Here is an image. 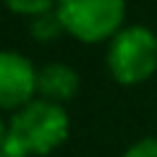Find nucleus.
Returning a JSON list of instances; mask_svg holds the SVG:
<instances>
[{"label": "nucleus", "mask_w": 157, "mask_h": 157, "mask_svg": "<svg viewBox=\"0 0 157 157\" xmlns=\"http://www.w3.org/2000/svg\"><path fill=\"white\" fill-rule=\"evenodd\" d=\"M71 136V115L66 105L34 97L8 118V147L29 157H47L60 149Z\"/></svg>", "instance_id": "f257e3e1"}, {"label": "nucleus", "mask_w": 157, "mask_h": 157, "mask_svg": "<svg viewBox=\"0 0 157 157\" xmlns=\"http://www.w3.org/2000/svg\"><path fill=\"white\" fill-rule=\"evenodd\" d=\"M55 16L63 34L81 45H107L126 26V0H58Z\"/></svg>", "instance_id": "f03ea898"}, {"label": "nucleus", "mask_w": 157, "mask_h": 157, "mask_svg": "<svg viewBox=\"0 0 157 157\" xmlns=\"http://www.w3.org/2000/svg\"><path fill=\"white\" fill-rule=\"evenodd\" d=\"M105 66L121 86H141L157 73V34L141 24H126L107 42Z\"/></svg>", "instance_id": "7ed1b4c3"}, {"label": "nucleus", "mask_w": 157, "mask_h": 157, "mask_svg": "<svg viewBox=\"0 0 157 157\" xmlns=\"http://www.w3.org/2000/svg\"><path fill=\"white\" fill-rule=\"evenodd\" d=\"M34 60L18 50H0V113H16L37 97Z\"/></svg>", "instance_id": "20e7f679"}, {"label": "nucleus", "mask_w": 157, "mask_h": 157, "mask_svg": "<svg viewBox=\"0 0 157 157\" xmlns=\"http://www.w3.org/2000/svg\"><path fill=\"white\" fill-rule=\"evenodd\" d=\"M81 89V76L68 63H45L37 71V97L55 105H68Z\"/></svg>", "instance_id": "39448f33"}, {"label": "nucleus", "mask_w": 157, "mask_h": 157, "mask_svg": "<svg viewBox=\"0 0 157 157\" xmlns=\"http://www.w3.org/2000/svg\"><path fill=\"white\" fill-rule=\"evenodd\" d=\"M29 34H32L37 42H42V45H47V42H55V39L63 34V26H60V21H58L55 11L42 13V16L32 18V21H29Z\"/></svg>", "instance_id": "423d86ee"}, {"label": "nucleus", "mask_w": 157, "mask_h": 157, "mask_svg": "<svg viewBox=\"0 0 157 157\" xmlns=\"http://www.w3.org/2000/svg\"><path fill=\"white\" fill-rule=\"evenodd\" d=\"M6 8L13 13V16H21V18H37L42 13H50L55 11V3L58 0H3Z\"/></svg>", "instance_id": "0eeeda50"}, {"label": "nucleus", "mask_w": 157, "mask_h": 157, "mask_svg": "<svg viewBox=\"0 0 157 157\" xmlns=\"http://www.w3.org/2000/svg\"><path fill=\"white\" fill-rule=\"evenodd\" d=\"M121 157H157V136H144L128 144Z\"/></svg>", "instance_id": "6e6552de"}, {"label": "nucleus", "mask_w": 157, "mask_h": 157, "mask_svg": "<svg viewBox=\"0 0 157 157\" xmlns=\"http://www.w3.org/2000/svg\"><path fill=\"white\" fill-rule=\"evenodd\" d=\"M8 141V121H3V113H0V149L6 147Z\"/></svg>", "instance_id": "1a4fd4ad"}, {"label": "nucleus", "mask_w": 157, "mask_h": 157, "mask_svg": "<svg viewBox=\"0 0 157 157\" xmlns=\"http://www.w3.org/2000/svg\"><path fill=\"white\" fill-rule=\"evenodd\" d=\"M0 157H29V155H24V152H18V149H13V147H3L0 149Z\"/></svg>", "instance_id": "9d476101"}]
</instances>
